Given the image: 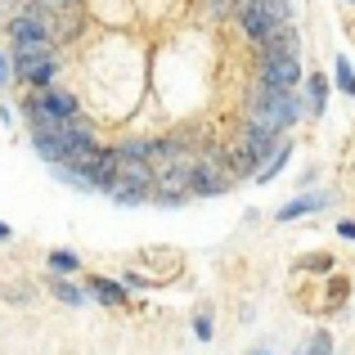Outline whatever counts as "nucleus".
Masks as SVG:
<instances>
[{
  "mask_svg": "<svg viewBox=\"0 0 355 355\" xmlns=\"http://www.w3.org/2000/svg\"><path fill=\"white\" fill-rule=\"evenodd\" d=\"M302 108L306 104L297 99V90H275V86L261 81V86L252 90V99H248V126L270 130V135H284V130L302 117Z\"/></svg>",
  "mask_w": 355,
  "mask_h": 355,
  "instance_id": "nucleus-1",
  "label": "nucleus"
},
{
  "mask_svg": "<svg viewBox=\"0 0 355 355\" xmlns=\"http://www.w3.org/2000/svg\"><path fill=\"white\" fill-rule=\"evenodd\" d=\"M9 36H14V59H36V54H50V36H54V23L41 14V5L18 14L9 23Z\"/></svg>",
  "mask_w": 355,
  "mask_h": 355,
  "instance_id": "nucleus-2",
  "label": "nucleus"
},
{
  "mask_svg": "<svg viewBox=\"0 0 355 355\" xmlns=\"http://www.w3.org/2000/svg\"><path fill=\"white\" fill-rule=\"evenodd\" d=\"M261 81L275 90H297V81H302L297 54H261Z\"/></svg>",
  "mask_w": 355,
  "mask_h": 355,
  "instance_id": "nucleus-3",
  "label": "nucleus"
},
{
  "mask_svg": "<svg viewBox=\"0 0 355 355\" xmlns=\"http://www.w3.org/2000/svg\"><path fill=\"white\" fill-rule=\"evenodd\" d=\"M230 171L225 162H220V153H211L207 162H198V171H193V193L198 198H216V193H230Z\"/></svg>",
  "mask_w": 355,
  "mask_h": 355,
  "instance_id": "nucleus-4",
  "label": "nucleus"
},
{
  "mask_svg": "<svg viewBox=\"0 0 355 355\" xmlns=\"http://www.w3.org/2000/svg\"><path fill=\"white\" fill-rule=\"evenodd\" d=\"M234 14H239L243 32H248V36H252L257 45H266L270 36L279 32V23H275V18L266 14V9H261V0H239V9H234Z\"/></svg>",
  "mask_w": 355,
  "mask_h": 355,
  "instance_id": "nucleus-5",
  "label": "nucleus"
},
{
  "mask_svg": "<svg viewBox=\"0 0 355 355\" xmlns=\"http://www.w3.org/2000/svg\"><path fill=\"white\" fill-rule=\"evenodd\" d=\"M14 68H18V77H23L32 90H45V86H54L59 63H54L50 54H36V59H14Z\"/></svg>",
  "mask_w": 355,
  "mask_h": 355,
  "instance_id": "nucleus-6",
  "label": "nucleus"
},
{
  "mask_svg": "<svg viewBox=\"0 0 355 355\" xmlns=\"http://www.w3.org/2000/svg\"><path fill=\"white\" fill-rule=\"evenodd\" d=\"M329 193H306V198H297V202H284L279 207V220H297V216H306V211H324L329 207Z\"/></svg>",
  "mask_w": 355,
  "mask_h": 355,
  "instance_id": "nucleus-7",
  "label": "nucleus"
},
{
  "mask_svg": "<svg viewBox=\"0 0 355 355\" xmlns=\"http://www.w3.org/2000/svg\"><path fill=\"white\" fill-rule=\"evenodd\" d=\"M86 288H90V297H99V302H104V306H121V302H126V288H121V284H113V279H86Z\"/></svg>",
  "mask_w": 355,
  "mask_h": 355,
  "instance_id": "nucleus-8",
  "label": "nucleus"
},
{
  "mask_svg": "<svg viewBox=\"0 0 355 355\" xmlns=\"http://www.w3.org/2000/svg\"><path fill=\"white\" fill-rule=\"evenodd\" d=\"M108 198L113 202H148L153 189H148V184H135V180H117L113 189H108Z\"/></svg>",
  "mask_w": 355,
  "mask_h": 355,
  "instance_id": "nucleus-9",
  "label": "nucleus"
},
{
  "mask_svg": "<svg viewBox=\"0 0 355 355\" xmlns=\"http://www.w3.org/2000/svg\"><path fill=\"white\" fill-rule=\"evenodd\" d=\"M288 153H293V148H288V144H279L275 153H270V157H266V162H261V166H257V171H252V175H257L261 184H266V180H275V171H279V166L288 162Z\"/></svg>",
  "mask_w": 355,
  "mask_h": 355,
  "instance_id": "nucleus-10",
  "label": "nucleus"
},
{
  "mask_svg": "<svg viewBox=\"0 0 355 355\" xmlns=\"http://www.w3.org/2000/svg\"><path fill=\"white\" fill-rule=\"evenodd\" d=\"M54 297H59V302H68V306H86L90 302V293L86 288H77V284H68V279H54Z\"/></svg>",
  "mask_w": 355,
  "mask_h": 355,
  "instance_id": "nucleus-11",
  "label": "nucleus"
},
{
  "mask_svg": "<svg viewBox=\"0 0 355 355\" xmlns=\"http://www.w3.org/2000/svg\"><path fill=\"white\" fill-rule=\"evenodd\" d=\"M117 153H126V157H144V162H153V157H157V144H153V139H126V144H121Z\"/></svg>",
  "mask_w": 355,
  "mask_h": 355,
  "instance_id": "nucleus-12",
  "label": "nucleus"
},
{
  "mask_svg": "<svg viewBox=\"0 0 355 355\" xmlns=\"http://www.w3.org/2000/svg\"><path fill=\"white\" fill-rule=\"evenodd\" d=\"M302 355H333V338H329V329H315L311 338H306Z\"/></svg>",
  "mask_w": 355,
  "mask_h": 355,
  "instance_id": "nucleus-13",
  "label": "nucleus"
},
{
  "mask_svg": "<svg viewBox=\"0 0 355 355\" xmlns=\"http://www.w3.org/2000/svg\"><path fill=\"white\" fill-rule=\"evenodd\" d=\"M324 99H329L324 77H311V99H306V108H311V113H324Z\"/></svg>",
  "mask_w": 355,
  "mask_h": 355,
  "instance_id": "nucleus-14",
  "label": "nucleus"
},
{
  "mask_svg": "<svg viewBox=\"0 0 355 355\" xmlns=\"http://www.w3.org/2000/svg\"><path fill=\"white\" fill-rule=\"evenodd\" d=\"M50 266L59 270V275H77V270H81V261H77V252H54V257H50Z\"/></svg>",
  "mask_w": 355,
  "mask_h": 355,
  "instance_id": "nucleus-15",
  "label": "nucleus"
},
{
  "mask_svg": "<svg viewBox=\"0 0 355 355\" xmlns=\"http://www.w3.org/2000/svg\"><path fill=\"white\" fill-rule=\"evenodd\" d=\"M338 86L347 90V95H355V72H351V63H347V59H338Z\"/></svg>",
  "mask_w": 355,
  "mask_h": 355,
  "instance_id": "nucleus-16",
  "label": "nucleus"
},
{
  "mask_svg": "<svg viewBox=\"0 0 355 355\" xmlns=\"http://www.w3.org/2000/svg\"><path fill=\"white\" fill-rule=\"evenodd\" d=\"M193 333H198V342H211V315H207V311L193 320Z\"/></svg>",
  "mask_w": 355,
  "mask_h": 355,
  "instance_id": "nucleus-17",
  "label": "nucleus"
},
{
  "mask_svg": "<svg viewBox=\"0 0 355 355\" xmlns=\"http://www.w3.org/2000/svg\"><path fill=\"white\" fill-rule=\"evenodd\" d=\"M9 77H14V59H9V54L5 50H0V86H5V81Z\"/></svg>",
  "mask_w": 355,
  "mask_h": 355,
  "instance_id": "nucleus-18",
  "label": "nucleus"
},
{
  "mask_svg": "<svg viewBox=\"0 0 355 355\" xmlns=\"http://www.w3.org/2000/svg\"><path fill=\"white\" fill-rule=\"evenodd\" d=\"M234 0H211V14H216V18H225V14H234Z\"/></svg>",
  "mask_w": 355,
  "mask_h": 355,
  "instance_id": "nucleus-19",
  "label": "nucleus"
},
{
  "mask_svg": "<svg viewBox=\"0 0 355 355\" xmlns=\"http://www.w3.org/2000/svg\"><path fill=\"white\" fill-rule=\"evenodd\" d=\"M329 266H333L329 257H311V261H306V270H329Z\"/></svg>",
  "mask_w": 355,
  "mask_h": 355,
  "instance_id": "nucleus-20",
  "label": "nucleus"
},
{
  "mask_svg": "<svg viewBox=\"0 0 355 355\" xmlns=\"http://www.w3.org/2000/svg\"><path fill=\"white\" fill-rule=\"evenodd\" d=\"M342 239H355V220H342Z\"/></svg>",
  "mask_w": 355,
  "mask_h": 355,
  "instance_id": "nucleus-21",
  "label": "nucleus"
},
{
  "mask_svg": "<svg viewBox=\"0 0 355 355\" xmlns=\"http://www.w3.org/2000/svg\"><path fill=\"white\" fill-rule=\"evenodd\" d=\"M41 5H45V9H59V5H68V0H41Z\"/></svg>",
  "mask_w": 355,
  "mask_h": 355,
  "instance_id": "nucleus-22",
  "label": "nucleus"
},
{
  "mask_svg": "<svg viewBox=\"0 0 355 355\" xmlns=\"http://www.w3.org/2000/svg\"><path fill=\"white\" fill-rule=\"evenodd\" d=\"M0 239H9V225H0Z\"/></svg>",
  "mask_w": 355,
  "mask_h": 355,
  "instance_id": "nucleus-23",
  "label": "nucleus"
},
{
  "mask_svg": "<svg viewBox=\"0 0 355 355\" xmlns=\"http://www.w3.org/2000/svg\"><path fill=\"white\" fill-rule=\"evenodd\" d=\"M252 355H270V351H252Z\"/></svg>",
  "mask_w": 355,
  "mask_h": 355,
  "instance_id": "nucleus-24",
  "label": "nucleus"
}]
</instances>
